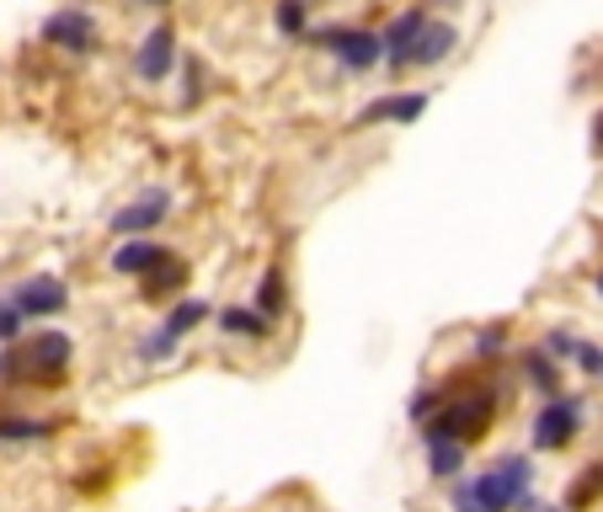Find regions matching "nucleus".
Segmentation results:
<instances>
[{
	"instance_id": "obj_5",
	"label": "nucleus",
	"mask_w": 603,
	"mask_h": 512,
	"mask_svg": "<svg viewBox=\"0 0 603 512\" xmlns=\"http://www.w3.org/2000/svg\"><path fill=\"white\" fill-rule=\"evenodd\" d=\"M582 422H588V411H582V400L576 395H544V406H540V417H534V449L540 453H561V449H572L576 438H582Z\"/></svg>"
},
{
	"instance_id": "obj_20",
	"label": "nucleus",
	"mask_w": 603,
	"mask_h": 512,
	"mask_svg": "<svg viewBox=\"0 0 603 512\" xmlns=\"http://www.w3.org/2000/svg\"><path fill=\"white\" fill-rule=\"evenodd\" d=\"M54 432V422L43 417H0V443H43Z\"/></svg>"
},
{
	"instance_id": "obj_17",
	"label": "nucleus",
	"mask_w": 603,
	"mask_h": 512,
	"mask_svg": "<svg viewBox=\"0 0 603 512\" xmlns=\"http://www.w3.org/2000/svg\"><path fill=\"white\" fill-rule=\"evenodd\" d=\"M523 379L540 395H561V363L550 358L544 347H529V353H523Z\"/></svg>"
},
{
	"instance_id": "obj_2",
	"label": "nucleus",
	"mask_w": 603,
	"mask_h": 512,
	"mask_svg": "<svg viewBox=\"0 0 603 512\" xmlns=\"http://www.w3.org/2000/svg\"><path fill=\"white\" fill-rule=\"evenodd\" d=\"M75 358V342L64 332H38V336H22L0 353V385L11 379H28V385H54L64 368Z\"/></svg>"
},
{
	"instance_id": "obj_22",
	"label": "nucleus",
	"mask_w": 603,
	"mask_h": 512,
	"mask_svg": "<svg viewBox=\"0 0 603 512\" xmlns=\"http://www.w3.org/2000/svg\"><path fill=\"white\" fill-rule=\"evenodd\" d=\"M22 326H28V315L11 304V294H0V347H11V342H22Z\"/></svg>"
},
{
	"instance_id": "obj_24",
	"label": "nucleus",
	"mask_w": 603,
	"mask_h": 512,
	"mask_svg": "<svg viewBox=\"0 0 603 512\" xmlns=\"http://www.w3.org/2000/svg\"><path fill=\"white\" fill-rule=\"evenodd\" d=\"M540 347H544V353H550L555 363H576V347H582V336H572V332H544Z\"/></svg>"
},
{
	"instance_id": "obj_25",
	"label": "nucleus",
	"mask_w": 603,
	"mask_h": 512,
	"mask_svg": "<svg viewBox=\"0 0 603 512\" xmlns=\"http://www.w3.org/2000/svg\"><path fill=\"white\" fill-rule=\"evenodd\" d=\"M438 406H444V390H433V385H423V390H417V395H412V400H406V417H412V422L423 427L427 417L438 411Z\"/></svg>"
},
{
	"instance_id": "obj_27",
	"label": "nucleus",
	"mask_w": 603,
	"mask_h": 512,
	"mask_svg": "<svg viewBox=\"0 0 603 512\" xmlns=\"http://www.w3.org/2000/svg\"><path fill=\"white\" fill-rule=\"evenodd\" d=\"M198 96H204V64H198V60H181V102L193 107Z\"/></svg>"
},
{
	"instance_id": "obj_33",
	"label": "nucleus",
	"mask_w": 603,
	"mask_h": 512,
	"mask_svg": "<svg viewBox=\"0 0 603 512\" xmlns=\"http://www.w3.org/2000/svg\"><path fill=\"white\" fill-rule=\"evenodd\" d=\"M599 385H603V379H599Z\"/></svg>"
},
{
	"instance_id": "obj_26",
	"label": "nucleus",
	"mask_w": 603,
	"mask_h": 512,
	"mask_svg": "<svg viewBox=\"0 0 603 512\" xmlns=\"http://www.w3.org/2000/svg\"><path fill=\"white\" fill-rule=\"evenodd\" d=\"M181 278H187V268L166 257V262H160V268H155L150 278H145V289H150V294H166V289H181Z\"/></svg>"
},
{
	"instance_id": "obj_1",
	"label": "nucleus",
	"mask_w": 603,
	"mask_h": 512,
	"mask_svg": "<svg viewBox=\"0 0 603 512\" xmlns=\"http://www.w3.org/2000/svg\"><path fill=\"white\" fill-rule=\"evenodd\" d=\"M534 497V459L529 453H502L481 476H454L449 508L454 512H518Z\"/></svg>"
},
{
	"instance_id": "obj_4",
	"label": "nucleus",
	"mask_w": 603,
	"mask_h": 512,
	"mask_svg": "<svg viewBox=\"0 0 603 512\" xmlns=\"http://www.w3.org/2000/svg\"><path fill=\"white\" fill-rule=\"evenodd\" d=\"M491 417H497V390H476L470 400H449V406H438V411L423 422V443H438V438L476 443Z\"/></svg>"
},
{
	"instance_id": "obj_18",
	"label": "nucleus",
	"mask_w": 603,
	"mask_h": 512,
	"mask_svg": "<svg viewBox=\"0 0 603 512\" xmlns=\"http://www.w3.org/2000/svg\"><path fill=\"white\" fill-rule=\"evenodd\" d=\"M251 304L268 315V321H278L283 310H289V283H283V272L268 268L262 278H257V294H251Z\"/></svg>"
},
{
	"instance_id": "obj_8",
	"label": "nucleus",
	"mask_w": 603,
	"mask_h": 512,
	"mask_svg": "<svg viewBox=\"0 0 603 512\" xmlns=\"http://www.w3.org/2000/svg\"><path fill=\"white\" fill-rule=\"evenodd\" d=\"M177 209V198H171V187H145L139 198H128L118 213H113V236H155L166 219Z\"/></svg>"
},
{
	"instance_id": "obj_3",
	"label": "nucleus",
	"mask_w": 603,
	"mask_h": 512,
	"mask_svg": "<svg viewBox=\"0 0 603 512\" xmlns=\"http://www.w3.org/2000/svg\"><path fill=\"white\" fill-rule=\"evenodd\" d=\"M304 43L321 49V54H332L336 70H347V75H368L374 64L385 60V32L347 28V22H336V28H310Z\"/></svg>"
},
{
	"instance_id": "obj_13",
	"label": "nucleus",
	"mask_w": 603,
	"mask_h": 512,
	"mask_svg": "<svg viewBox=\"0 0 603 512\" xmlns=\"http://www.w3.org/2000/svg\"><path fill=\"white\" fill-rule=\"evenodd\" d=\"M423 28H427V6H412V11H401V17L385 22V64H391V70H406Z\"/></svg>"
},
{
	"instance_id": "obj_31",
	"label": "nucleus",
	"mask_w": 603,
	"mask_h": 512,
	"mask_svg": "<svg viewBox=\"0 0 603 512\" xmlns=\"http://www.w3.org/2000/svg\"><path fill=\"white\" fill-rule=\"evenodd\" d=\"M134 6H155V11H160V6H171V0H134Z\"/></svg>"
},
{
	"instance_id": "obj_32",
	"label": "nucleus",
	"mask_w": 603,
	"mask_h": 512,
	"mask_svg": "<svg viewBox=\"0 0 603 512\" xmlns=\"http://www.w3.org/2000/svg\"><path fill=\"white\" fill-rule=\"evenodd\" d=\"M593 289H599V300H603V268H599V272H593Z\"/></svg>"
},
{
	"instance_id": "obj_16",
	"label": "nucleus",
	"mask_w": 603,
	"mask_h": 512,
	"mask_svg": "<svg viewBox=\"0 0 603 512\" xmlns=\"http://www.w3.org/2000/svg\"><path fill=\"white\" fill-rule=\"evenodd\" d=\"M272 28L289 43H304L310 38V0H272Z\"/></svg>"
},
{
	"instance_id": "obj_7",
	"label": "nucleus",
	"mask_w": 603,
	"mask_h": 512,
	"mask_svg": "<svg viewBox=\"0 0 603 512\" xmlns=\"http://www.w3.org/2000/svg\"><path fill=\"white\" fill-rule=\"evenodd\" d=\"M181 64V38L171 22H155L150 32H145V43L134 49V75L139 81H150V86H160V81H171Z\"/></svg>"
},
{
	"instance_id": "obj_14",
	"label": "nucleus",
	"mask_w": 603,
	"mask_h": 512,
	"mask_svg": "<svg viewBox=\"0 0 603 512\" xmlns=\"http://www.w3.org/2000/svg\"><path fill=\"white\" fill-rule=\"evenodd\" d=\"M268 326H272V321L257 310V304H225V310H219V332H225V336L262 342V336H268Z\"/></svg>"
},
{
	"instance_id": "obj_29",
	"label": "nucleus",
	"mask_w": 603,
	"mask_h": 512,
	"mask_svg": "<svg viewBox=\"0 0 603 512\" xmlns=\"http://www.w3.org/2000/svg\"><path fill=\"white\" fill-rule=\"evenodd\" d=\"M518 512H572V508H566V502H534V497H529Z\"/></svg>"
},
{
	"instance_id": "obj_15",
	"label": "nucleus",
	"mask_w": 603,
	"mask_h": 512,
	"mask_svg": "<svg viewBox=\"0 0 603 512\" xmlns=\"http://www.w3.org/2000/svg\"><path fill=\"white\" fill-rule=\"evenodd\" d=\"M465 464H470V443H459V438H438V443H427V476L454 481V476H465Z\"/></svg>"
},
{
	"instance_id": "obj_19",
	"label": "nucleus",
	"mask_w": 603,
	"mask_h": 512,
	"mask_svg": "<svg viewBox=\"0 0 603 512\" xmlns=\"http://www.w3.org/2000/svg\"><path fill=\"white\" fill-rule=\"evenodd\" d=\"M209 315H214L209 300H177L171 310H166V321H160V326H166L171 336H187V332H198Z\"/></svg>"
},
{
	"instance_id": "obj_10",
	"label": "nucleus",
	"mask_w": 603,
	"mask_h": 512,
	"mask_svg": "<svg viewBox=\"0 0 603 512\" xmlns=\"http://www.w3.org/2000/svg\"><path fill=\"white\" fill-rule=\"evenodd\" d=\"M166 257H171V251L155 241V236H123L118 251L107 257V268L118 272V278H150V272L160 268Z\"/></svg>"
},
{
	"instance_id": "obj_30",
	"label": "nucleus",
	"mask_w": 603,
	"mask_h": 512,
	"mask_svg": "<svg viewBox=\"0 0 603 512\" xmlns=\"http://www.w3.org/2000/svg\"><path fill=\"white\" fill-rule=\"evenodd\" d=\"M593 150L603 155V113H599V118H593Z\"/></svg>"
},
{
	"instance_id": "obj_23",
	"label": "nucleus",
	"mask_w": 603,
	"mask_h": 512,
	"mask_svg": "<svg viewBox=\"0 0 603 512\" xmlns=\"http://www.w3.org/2000/svg\"><path fill=\"white\" fill-rule=\"evenodd\" d=\"M470 342H476V347H470L476 358H502V353H508V326H486V332H476Z\"/></svg>"
},
{
	"instance_id": "obj_6",
	"label": "nucleus",
	"mask_w": 603,
	"mask_h": 512,
	"mask_svg": "<svg viewBox=\"0 0 603 512\" xmlns=\"http://www.w3.org/2000/svg\"><path fill=\"white\" fill-rule=\"evenodd\" d=\"M38 38H43L49 49H60V54H96V49H102V22L91 17L86 6H60V11L43 17Z\"/></svg>"
},
{
	"instance_id": "obj_28",
	"label": "nucleus",
	"mask_w": 603,
	"mask_h": 512,
	"mask_svg": "<svg viewBox=\"0 0 603 512\" xmlns=\"http://www.w3.org/2000/svg\"><path fill=\"white\" fill-rule=\"evenodd\" d=\"M576 368H582L588 379H603V347L599 342H582V347H576Z\"/></svg>"
},
{
	"instance_id": "obj_11",
	"label": "nucleus",
	"mask_w": 603,
	"mask_h": 512,
	"mask_svg": "<svg viewBox=\"0 0 603 512\" xmlns=\"http://www.w3.org/2000/svg\"><path fill=\"white\" fill-rule=\"evenodd\" d=\"M454 49H459V28H454L449 17H427V28H423V38H417V49H412L406 70H438Z\"/></svg>"
},
{
	"instance_id": "obj_12",
	"label": "nucleus",
	"mask_w": 603,
	"mask_h": 512,
	"mask_svg": "<svg viewBox=\"0 0 603 512\" xmlns=\"http://www.w3.org/2000/svg\"><path fill=\"white\" fill-rule=\"evenodd\" d=\"M427 113V91H401V96H374L368 107H363L358 118H353V128H368V123H417Z\"/></svg>"
},
{
	"instance_id": "obj_21",
	"label": "nucleus",
	"mask_w": 603,
	"mask_h": 512,
	"mask_svg": "<svg viewBox=\"0 0 603 512\" xmlns=\"http://www.w3.org/2000/svg\"><path fill=\"white\" fill-rule=\"evenodd\" d=\"M177 347H181V336H171L166 326H155V332L134 347V358L139 363H166V358H177Z\"/></svg>"
},
{
	"instance_id": "obj_9",
	"label": "nucleus",
	"mask_w": 603,
	"mask_h": 512,
	"mask_svg": "<svg viewBox=\"0 0 603 512\" xmlns=\"http://www.w3.org/2000/svg\"><path fill=\"white\" fill-rule=\"evenodd\" d=\"M11 304H17L28 321H49V315H64L70 289H64V278H54V272H32V278H22V283L11 289Z\"/></svg>"
}]
</instances>
